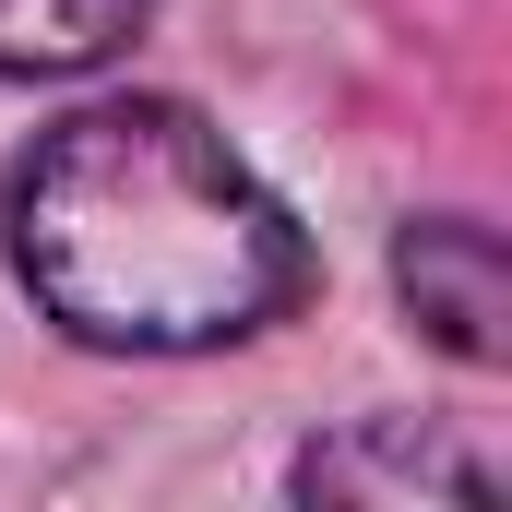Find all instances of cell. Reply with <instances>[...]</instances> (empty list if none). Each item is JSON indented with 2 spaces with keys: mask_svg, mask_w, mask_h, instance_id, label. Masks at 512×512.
<instances>
[{
  "mask_svg": "<svg viewBox=\"0 0 512 512\" xmlns=\"http://www.w3.org/2000/svg\"><path fill=\"white\" fill-rule=\"evenodd\" d=\"M0 239L24 298L108 358H203L298 310V215L167 96H108L36 131L0 191Z\"/></svg>",
  "mask_w": 512,
  "mask_h": 512,
  "instance_id": "6da1fadb",
  "label": "cell"
},
{
  "mask_svg": "<svg viewBox=\"0 0 512 512\" xmlns=\"http://www.w3.org/2000/svg\"><path fill=\"white\" fill-rule=\"evenodd\" d=\"M393 286H405V310L453 346V358H501L512 346V274H501V239L477 227V215H417L405 239H393Z\"/></svg>",
  "mask_w": 512,
  "mask_h": 512,
  "instance_id": "7a4b0ae2",
  "label": "cell"
},
{
  "mask_svg": "<svg viewBox=\"0 0 512 512\" xmlns=\"http://www.w3.org/2000/svg\"><path fill=\"white\" fill-rule=\"evenodd\" d=\"M298 489L310 501H489V465H465V453H441L417 429H358V441L310 453Z\"/></svg>",
  "mask_w": 512,
  "mask_h": 512,
  "instance_id": "3957f363",
  "label": "cell"
},
{
  "mask_svg": "<svg viewBox=\"0 0 512 512\" xmlns=\"http://www.w3.org/2000/svg\"><path fill=\"white\" fill-rule=\"evenodd\" d=\"M143 0H0V84H36V72H84L108 60Z\"/></svg>",
  "mask_w": 512,
  "mask_h": 512,
  "instance_id": "277c9868",
  "label": "cell"
}]
</instances>
